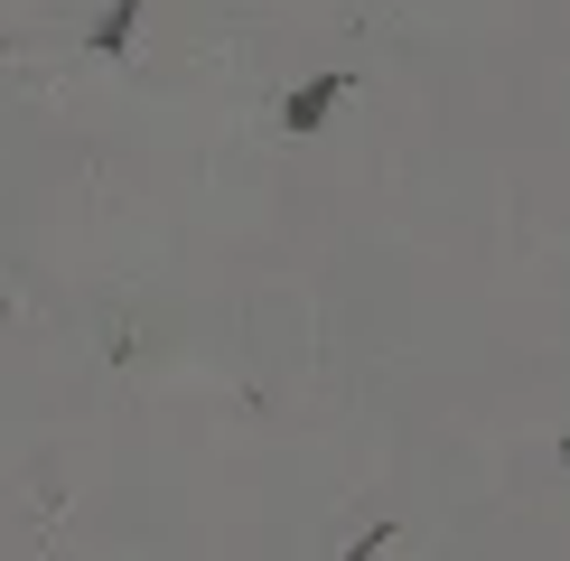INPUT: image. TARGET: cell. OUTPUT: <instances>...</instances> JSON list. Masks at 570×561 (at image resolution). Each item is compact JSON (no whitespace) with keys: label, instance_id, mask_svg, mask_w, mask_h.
<instances>
[{"label":"cell","instance_id":"1","mask_svg":"<svg viewBox=\"0 0 570 561\" xmlns=\"http://www.w3.org/2000/svg\"><path fill=\"white\" fill-rule=\"evenodd\" d=\"M346 94H355V76H346V66H327V76H308V85H291V94H281V131H327V112H337L346 104Z\"/></svg>","mask_w":570,"mask_h":561},{"label":"cell","instance_id":"2","mask_svg":"<svg viewBox=\"0 0 570 561\" xmlns=\"http://www.w3.org/2000/svg\"><path fill=\"white\" fill-rule=\"evenodd\" d=\"M140 19H150L140 0H104V19H94V57H131V47H140Z\"/></svg>","mask_w":570,"mask_h":561},{"label":"cell","instance_id":"3","mask_svg":"<svg viewBox=\"0 0 570 561\" xmlns=\"http://www.w3.org/2000/svg\"><path fill=\"white\" fill-rule=\"evenodd\" d=\"M561 468H570V440H561Z\"/></svg>","mask_w":570,"mask_h":561}]
</instances>
